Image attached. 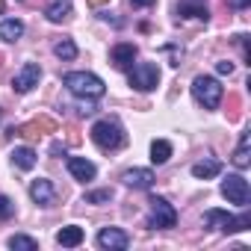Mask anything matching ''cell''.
Instances as JSON below:
<instances>
[{
  "label": "cell",
  "instance_id": "7402d4cb",
  "mask_svg": "<svg viewBox=\"0 0 251 251\" xmlns=\"http://www.w3.org/2000/svg\"><path fill=\"white\" fill-rule=\"evenodd\" d=\"M177 15L180 18H195V21H210V12H207V6L204 3H183L180 9H177Z\"/></svg>",
  "mask_w": 251,
  "mask_h": 251
},
{
  "label": "cell",
  "instance_id": "5bb4252c",
  "mask_svg": "<svg viewBox=\"0 0 251 251\" xmlns=\"http://www.w3.org/2000/svg\"><path fill=\"white\" fill-rule=\"evenodd\" d=\"M68 172H71V177L74 180H92L95 175H98V169H95V163L92 160H86V157H68Z\"/></svg>",
  "mask_w": 251,
  "mask_h": 251
},
{
  "label": "cell",
  "instance_id": "83f0119b",
  "mask_svg": "<svg viewBox=\"0 0 251 251\" xmlns=\"http://www.w3.org/2000/svg\"><path fill=\"white\" fill-rule=\"evenodd\" d=\"M216 71H219V74H233V62H227V59H222V62L216 65Z\"/></svg>",
  "mask_w": 251,
  "mask_h": 251
},
{
  "label": "cell",
  "instance_id": "8fae6325",
  "mask_svg": "<svg viewBox=\"0 0 251 251\" xmlns=\"http://www.w3.org/2000/svg\"><path fill=\"white\" fill-rule=\"evenodd\" d=\"M133 59H136V45H130V42H121V45H115L109 50V62L118 71H127L133 65Z\"/></svg>",
  "mask_w": 251,
  "mask_h": 251
},
{
  "label": "cell",
  "instance_id": "603a6c76",
  "mask_svg": "<svg viewBox=\"0 0 251 251\" xmlns=\"http://www.w3.org/2000/svg\"><path fill=\"white\" fill-rule=\"evenodd\" d=\"M53 53H56L59 59H65V62H71V59L77 56V45H74V39H68V36H62V39H56V42H53Z\"/></svg>",
  "mask_w": 251,
  "mask_h": 251
},
{
  "label": "cell",
  "instance_id": "f546056e",
  "mask_svg": "<svg viewBox=\"0 0 251 251\" xmlns=\"http://www.w3.org/2000/svg\"><path fill=\"white\" fill-rule=\"evenodd\" d=\"M227 3H230V6H233V9H245V6H248V3H251V0H227Z\"/></svg>",
  "mask_w": 251,
  "mask_h": 251
},
{
  "label": "cell",
  "instance_id": "7c38bea8",
  "mask_svg": "<svg viewBox=\"0 0 251 251\" xmlns=\"http://www.w3.org/2000/svg\"><path fill=\"white\" fill-rule=\"evenodd\" d=\"M30 198H33L39 207H50L53 198H56V189H53V183H50L48 177H39V180L30 183Z\"/></svg>",
  "mask_w": 251,
  "mask_h": 251
},
{
  "label": "cell",
  "instance_id": "4316f807",
  "mask_svg": "<svg viewBox=\"0 0 251 251\" xmlns=\"http://www.w3.org/2000/svg\"><path fill=\"white\" fill-rule=\"evenodd\" d=\"M15 216V201L9 195H0V222H6Z\"/></svg>",
  "mask_w": 251,
  "mask_h": 251
},
{
  "label": "cell",
  "instance_id": "9c48e42d",
  "mask_svg": "<svg viewBox=\"0 0 251 251\" xmlns=\"http://www.w3.org/2000/svg\"><path fill=\"white\" fill-rule=\"evenodd\" d=\"M39 80H42V68H39V62H27V65L12 77V89H15L18 95H27V92H33V89L39 86Z\"/></svg>",
  "mask_w": 251,
  "mask_h": 251
},
{
  "label": "cell",
  "instance_id": "d4e9b609",
  "mask_svg": "<svg viewBox=\"0 0 251 251\" xmlns=\"http://www.w3.org/2000/svg\"><path fill=\"white\" fill-rule=\"evenodd\" d=\"M112 201V189H95L86 192V204H109Z\"/></svg>",
  "mask_w": 251,
  "mask_h": 251
},
{
  "label": "cell",
  "instance_id": "4fadbf2b",
  "mask_svg": "<svg viewBox=\"0 0 251 251\" xmlns=\"http://www.w3.org/2000/svg\"><path fill=\"white\" fill-rule=\"evenodd\" d=\"M121 180H124V186H130V189H151L157 177H154L151 169H127L121 175Z\"/></svg>",
  "mask_w": 251,
  "mask_h": 251
},
{
  "label": "cell",
  "instance_id": "7a4b0ae2",
  "mask_svg": "<svg viewBox=\"0 0 251 251\" xmlns=\"http://www.w3.org/2000/svg\"><path fill=\"white\" fill-rule=\"evenodd\" d=\"M92 142H95L100 151H118L124 142H127V136H124V130H121L118 121L100 118V121L92 124Z\"/></svg>",
  "mask_w": 251,
  "mask_h": 251
},
{
  "label": "cell",
  "instance_id": "5b68a950",
  "mask_svg": "<svg viewBox=\"0 0 251 251\" xmlns=\"http://www.w3.org/2000/svg\"><path fill=\"white\" fill-rule=\"evenodd\" d=\"M204 219H207L210 227H219V230H225V233L248 230V227H251V216H248V213H245V216H230V213H225V210H207Z\"/></svg>",
  "mask_w": 251,
  "mask_h": 251
},
{
  "label": "cell",
  "instance_id": "2e32d148",
  "mask_svg": "<svg viewBox=\"0 0 251 251\" xmlns=\"http://www.w3.org/2000/svg\"><path fill=\"white\" fill-rule=\"evenodd\" d=\"M45 15H48V21H53V24L68 21V18H71V0H53V3L45 9Z\"/></svg>",
  "mask_w": 251,
  "mask_h": 251
},
{
  "label": "cell",
  "instance_id": "44dd1931",
  "mask_svg": "<svg viewBox=\"0 0 251 251\" xmlns=\"http://www.w3.org/2000/svg\"><path fill=\"white\" fill-rule=\"evenodd\" d=\"M169 157H172V142L154 139V142H151V163H154V166H163V163H169Z\"/></svg>",
  "mask_w": 251,
  "mask_h": 251
},
{
  "label": "cell",
  "instance_id": "1f68e13d",
  "mask_svg": "<svg viewBox=\"0 0 251 251\" xmlns=\"http://www.w3.org/2000/svg\"><path fill=\"white\" fill-rule=\"evenodd\" d=\"M89 6H103V3H109V0H86Z\"/></svg>",
  "mask_w": 251,
  "mask_h": 251
},
{
  "label": "cell",
  "instance_id": "d590c367",
  "mask_svg": "<svg viewBox=\"0 0 251 251\" xmlns=\"http://www.w3.org/2000/svg\"><path fill=\"white\" fill-rule=\"evenodd\" d=\"M195 3H204V0H195Z\"/></svg>",
  "mask_w": 251,
  "mask_h": 251
},
{
  "label": "cell",
  "instance_id": "3957f363",
  "mask_svg": "<svg viewBox=\"0 0 251 251\" xmlns=\"http://www.w3.org/2000/svg\"><path fill=\"white\" fill-rule=\"evenodd\" d=\"M192 98H195L204 109H216V106L222 103V98H225V89H222V83H219L216 77L201 74V77L192 80Z\"/></svg>",
  "mask_w": 251,
  "mask_h": 251
},
{
  "label": "cell",
  "instance_id": "cb8c5ba5",
  "mask_svg": "<svg viewBox=\"0 0 251 251\" xmlns=\"http://www.w3.org/2000/svg\"><path fill=\"white\" fill-rule=\"evenodd\" d=\"M9 248H15V251H36V248H39V242H36L33 236H24V233H15V236L9 239Z\"/></svg>",
  "mask_w": 251,
  "mask_h": 251
},
{
  "label": "cell",
  "instance_id": "4dcf8cb0",
  "mask_svg": "<svg viewBox=\"0 0 251 251\" xmlns=\"http://www.w3.org/2000/svg\"><path fill=\"white\" fill-rule=\"evenodd\" d=\"M50 154H53V157H59V154H65V145H59V142H56V145L50 148Z\"/></svg>",
  "mask_w": 251,
  "mask_h": 251
},
{
  "label": "cell",
  "instance_id": "30bf717a",
  "mask_svg": "<svg viewBox=\"0 0 251 251\" xmlns=\"http://www.w3.org/2000/svg\"><path fill=\"white\" fill-rule=\"evenodd\" d=\"M98 245L106 248V251H124V248L130 245V236L124 233L121 227H103L98 233Z\"/></svg>",
  "mask_w": 251,
  "mask_h": 251
},
{
  "label": "cell",
  "instance_id": "e575fe53",
  "mask_svg": "<svg viewBox=\"0 0 251 251\" xmlns=\"http://www.w3.org/2000/svg\"><path fill=\"white\" fill-rule=\"evenodd\" d=\"M0 118H3V109H0Z\"/></svg>",
  "mask_w": 251,
  "mask_h": 251
},
{
  "label": "cell",
  "instance_id": "ac0fdd59",
  "mask_svg": "<svg viewBox=\"0 0 251 251\" xmlns=\"http://www.w3.org/2000/svg\"><path fill=\"white\" fill-rule=\"evenodd\" d=\"M21 36H24V21H18V18L0 21V39L3 42H18Z\"/></svg>",
  "mask_w": 251,
  "mask_h": 251
},
{
  "label": "cell",
  "instance_id": "8992f818",
  "mask_svg": "<svg viewBox=\"0 0 251 251\" xmlns=\"http://www.w3.org/2000/svg\"><path fill=\"white\" fill-rule=\"evenodd\" d=\"M157 83H160V68L154 62H139L130 68V86L133 89L151 92V89H157Z\"/></svg>",
  "mask_w": 251,
  "mask_h": 251
},
{
  "label": "cell",
  "instance_id": "ffe728a7",
  "mask_svg": "<svg viewBox=\"0 0 251 251\" xmlns=\"http://www.w3.org/2000/svg\"><path fill=\"white\" fill-rule=\"evenodd\" d=\"M219 172H222V163H219V160H201V163L192 166V175H195L198 180H210V177H216Z\"/></svg>",
  "mask_w": 251,
  "mask_h": 251
},
{
  "label": "cell",
  "instance_id": "d6a6232c",
  "mask_svg": "<svg viewBox=\"0 0 251 251\" xmlns=\"http://www.w3.org/2000/svg\"><path fill=\"white\" fill-rule=\"evenodd\" d=\"M0 12H3V0H0Z\"/></svg>",
  "mask_w": 251,
  "mask_h": 251
},
{
  "label": "cell",
  "instance_id": "d6986e66",
  "mask_svg": "<svg viewBox=\"0 0 251 251\" xmlns=\"http://www.w3.org/2000/svg\"><path fill=\"white\" fill-rule=\"evenodd\" d=\"M36 160H39V157H36L33 148H15V151H12V166L21 169V172H30V169L36 166Z\"/></svg>",
  "mask_w": 251,
  "mask_h": 251
},
{
  "label": "cell",
  "instance_id": "52a82bcc",
  "mask_svg": "<svg viewBox=\"0 0 251 251\" xmlns=\"http://www.w3.org/2000/svg\"><path fill=\"white\" fill-rule=\"evenodd\" d=\"M222 195L230 201V204H236V207H245L248 204V180L242 177V175H227L225 180H222Z\"/></svg>",
  "mask_w": 251,
  "mask_h": 251
},
{
  "label": "cell",
  "instance_id": "277c9868",
  "mask_svg": "<svg viewBox=\"0 0 251 251\" xmlns=\"http://www.w3.org/2000/svg\"><path fill=\"white\" fill-rule=\"evenodd\" d=\"M148 204H151V213H148V227H154V230H169V227H175V225H177V210H175L166 198L154 195Z\"/></svg>",
  "mask_w": 251,
  "mask_h": 251
},
{
  "label": "cell",
  "instance_id": "6da1fadb",
  "mask_svg": "<svg viewBox=\"0 0 251 251\" xmlns=\"http://www.w3.org/2000/svg\"><path fill=\"white\" fill-rule=\"evenodd\" d=\"M62 86H65L71 95H77V98H92V100L106 92L103 80H100L98 74H92V71H68V74L62 77Z\"/></svg>",
  "mask_w": 251,
  "mask_h": 251
},
{
  "label": "cell",
  "instance_id": "9a60e30c",
  "mask_svg": "<svg viewBox=\"0 0 251 251\" xmlns=\"http://www.w3.org/2000/svg\"><path fill=\"white\" fill-rule=\"evenodd\" d=\"M248 163H251V130H245L239 136V145L233 151V166L236 169H248Z\"/></svg>",
  "mask_w": 251,
  "mask_h": 251
},
{
  "label": "cell",
  "instance_id": "836d02e7",
  "mask_svg": "<svg viewBox=\"0 0 251 251\" xmlns=\"http://www.w3.org/2000/svg\"><path fill=\"white\" fill-rule=\"evenodd\" d=\"M0 65H3V53H0Z\"/></svg>",
  "mask_w": 251,
  "mask_h": 251
},
{
  "label": "cell",
  "instance_id": "ba28073f",
  "mask_svg": "<svg viewBox=\"0 0 251 251\" xmlns=\"http://www.w3.org/2000/svg\"><path fill=\"white\" fill-rule=\"evenodd\" d=\"M12 133H15V136H24V139H39V136H45V133H56V121H53L50 115H39V118L21 124V127H15Z\"/></svg>",
  "mask_w": 251,
  "mask_h": 251
},
{
  "label": "cell",
  "instance_id": "484cf974",
  "mask_svg": "<svg viewBox=\"0 0 251 251\" xmlns=\"http://www.w3.org/2000/svg\"><path fill=\"white\" fill-rule=\"evenodd\" d=\"M242 100H239V95H227V121H239V115H242Z\"/></svg>",
  "mask_w": 251,
  "mask_h": 251
},
{
  "label": "cell",
  "instance_id": "f1b7e54d",
  "mask_svg": "<svg viewBox=\"0 0 251 251\" xmlns=\"http://www.w3.org/2000/svg\"><path fill=\"white\" fill-rule=\"evenodd\" d=\"M130 3H133V6H139V9H148V6H154V3H157V0H130Z\"/></svg>",
  "mask_w": 251,
  "mask_h": 251
},
{
  "label": "cell",
  "instance_id": "e0dca14e",
  "mask_svg": "<svg viewBox=\"0 0 251 251\" xmlns=\"http://www.w3.org/2000/svg\"><path fill=\"white\" fill-rule=\"evenodd\" d=\"M56 242H59L62 248H77V245L83 242V227H77V225L62 227V230L56 233Z\"/></svg>",
  "mask_w": 251,
  "mask_h": 251
}]
</instances>
